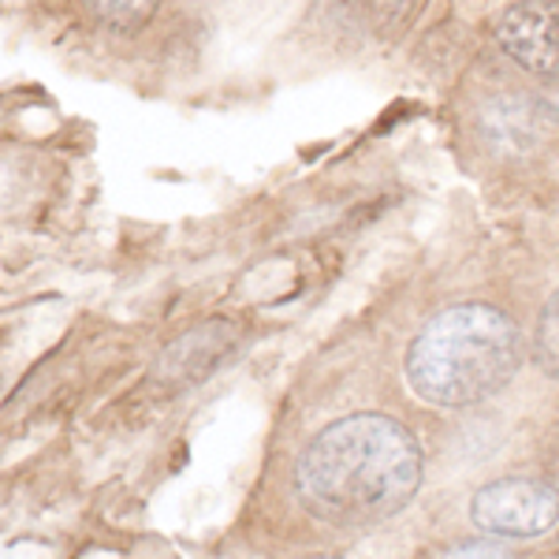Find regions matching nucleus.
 <instances>
[{
    "label": "nucleus",
    "mask_w": 559,
    "mask_h": 559,
    "mask_svg": "<svg viewBox=\"0 0 559 559\" xmlns=\"http://www.w3.org/2000/svg\"><path fill=\"white\" fill-rule=\"evenodd\" d=\"M421 485V452L400 421L384 414H350L321 429L302 448L295 492L324 526H381L414 500Z\"/></svg>",
    "instance_id": "f257e3e1"
},
{
    "label": "nucleus",
    "mask_w": 559,
    "mask_h": 559,
    "mask_svg": "<svg viewBox=\"0 0 559 559\" xmlns=\"http://www.w3.org/2000/svg\"><path fill=\"white\" fill-rule=\"evenodd\" d=\"M522 340L515 321L485 302L437 313L407 350V384L429 407H474L515 377Z\"/></svg>",
    "instance_id": "f03ea898"
},
{
    "label": "nucleus",
    "mask_w": 559,
    "mask_h": 559,
    "mask_svg": "<svg viewBox=\"0 0 559 559\" xmlns=\"http://www.w3.org/2000/svg\"><path fill=\"white\" fill-rule=\"evenodd\" d=\"M471 519L496 537H540L559 522V492L530 477H503L474 496Z\"/></svg>",
    "instance_id": "7ed1b4c3"
},
{
    "label": "nucleus",
    "mask_w": 559,
    "mask_h": 559,
    "mask_svg": "<svg viewBox=\"0 0 559 559\" xmlns=\"http://www.w3.org/2000/svg\"><path fill=\"white\" fill-rule=\"evenodd\" d=\"M236 340H239V329L231 321L213 318V321L194 324V329H187L183 336L160 350L157 366H153V384L168 395L183 392V388H194L228 358Z\"/></svg>",
    "instance_id": "20e7f679"
},
{
    "label": "nucleus",
    "mask_w": 559,
    "mask_h": 559,
    "mask_svg": "<svg viewBox=\"0 0 559 559\" xmlns=\"http://www.w3.org/2000/svg\"><path fill=\"white\" fill-rule=\"evenodd\" d=\"M496 41L511 60L537 75L559 79V4L556 0H526L511 8L496 26Z\"/></svg>",
    "instance_id": "39448f33"
},
{
    "label": "nucleus",
    "mask_w": 559,
    "mask_h": 559,
    "mask_svg": "<svg viewBox=\"0 0 559 559\" xmlns=\"http://www.w3.org/2000/svg\"><path fill=\"white\" fill-rule=\"evenodd\" d=\"M426 0H336V8H344V15L355 26H362L373 38H388L400 34Z\"/></svg>",
    "instance_id": "423d86ee"
},
{
    "label": "nucleus",
    "mask_w": 559,
    "mask_h": 559,
    "mask_svg": "<svg viewBox=\"0 0 559 559\" xmlns=\"http://www.w3.org/2000/svg\"><path fill=\"white\" fill-rule=\"evenodd\" d=\"M90 12L116 34H139L153 15H157L160 0H86Z\"/></svg>",
    "instance_id": "0eeeda50"
},
{
    "label": "nucleus",
    "mask_w": 559,
    "mask_h": 559,
    "mask_svg": "<svg viewBox=\"0 0 559 559\" xmlns=\"http://www.w3.org/2000/svg\"><path fill=\"white\" fill-rule=\"evenodd\" d=\"M534 355H537V366L545 369V373L559 377V292L548 299L545 313H540V321H537Z\"/></svg>",
    "instance_id": "6e6552de"
}]
</instances>
